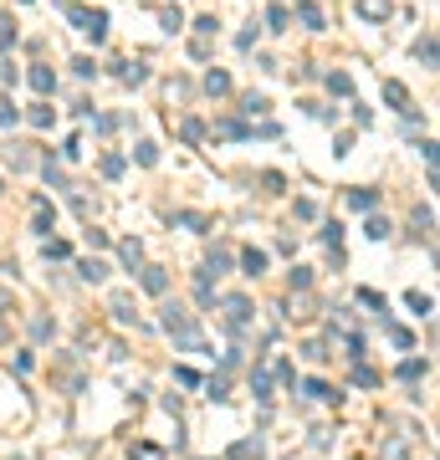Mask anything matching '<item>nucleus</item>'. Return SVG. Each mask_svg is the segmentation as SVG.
Masks as SVG:
<instances>
[{
	"instance_id": "39448f33",
	"label": "nucleus",
	"mask_w": 440,
	"mask_h": 460,
	"mask_svg": "<svg viewBox=\"0 0 440 460\" xmlns=\"http://www.w3.org/2000/svg\"><path fill=\"white\" fill-rule=\"evenodd\" d=\"M205 92H210V98H226V92H230V77L210 67V72H205Z\"/></svg>"
},
{
	"instance_id": "4be33fe9",
	"label": "nucleus",
	"mask_w": 440,
	"mask_h": 460,
	"mask_svg": "<svg viewBox=\"0 0 440 460\" xmlns=\"http://www.w3.org/2000/svg\"><path fill=\"white\" fill-rule=\"evenodd\" d=\"M16 118H21L16 102H0V128H16Z\"/></svg>"
},
{
	"instance_id": "a211bd4d",
	"label": "nucleus",
	"mask_w": 440,
	"mask_h": 460,
	"mask_svg": "<svg viewBox=\"0 0 440 460\" xmlns=\"http://www.w3.org/2000/svg\"><path fill=\"white\" fill-rule=\"evenodd\" d=\"M348 205H354V210H369V205H374V190H348Z\"/></svg>"
},
{
	"instance_id": "0eeeda50",
	"label": "nucleus",
	"mask_w": 440,
	"mask_h": 460,
	"mask_svg": "<svg viewBox=\"0 0 440 460\" xmlns=\"http://www.w3.org/2000/svg\"><path fill=\"white\" fill-rule=\"evenodd\" d=\"M159 26H164V31L174 36L179 26H185V10H179V6H164V10H159Z\"/></svg>"
},
{
	"instance_id": "9b49d317",
	"label": "nucleus",
	"mask_w": 440,
	"mask_h": 460,
	"mask_svg": "<svg viewBox=\"0 0 440 460\" xmlns=\"http://www.w3.org/2000/svg\"><path fill=\"white\" fill-rule=\"evenodd\" d=\"M118 77H123V82H144V62H118Z\"/></svg>"
},
{
	"instance_id": "f3484780",
	"label": "nucleus",
	"mask_w": 440,
	"mask_h": 460,
	"mask_svg": "<svg viewBox=\"0 0 440 460\" xmlns=\"http://www.w3.org/2000/svg\"><path fill=\"white\" fill-rule=\"evenodd\" d=\"M138 261H144V246H138V241H123V266H138Z\"/></svg>"
},
{
	"instance_id": "dca6fc26",
	"label": "nucleus",
	"mask_w": 440,
	"mask_h": 460,
	"mask_svg": "<svg viewBox=\"0 0 440 460\" xmlns=\"http://www.w3.org/2000/svg\"><path fill=\"white\" fill-rule=\"evenodd\" d=\"M328 87L338 92V98H348V92H354V82H348V72H328Z\"/></svg>"
},
{
	"instance_id": "a878e982",
	"label": "nucleus",
	"mask_w": 440,
	"mask_h": 460,
	"mask_svg": "<svg viewBox=\"0 0 440 460\" xmlns=\"http://www.w3.org/2000/svg\"><path fill=\"white\" fill-rule=\"evenodd\" d=\"M51 118H57L51 108H31V123H36V128H51Z\"/></svg>"
},
{
	"instance_id": "6ab92c4d",
	"label": "nucleus",
	"mask_w": 440,
	"mask_h": 460,
	"mask_svg": "<svg viewBox=\"0 0 440 460\" xmlns=\"http://www.w3.org/2000/svg\"><path fill=\"white\" fill-rule=\"evenodd\" d=\"M102 174L118 179V174H123V154H108V159H102Z\"/></svg>"
},
{
	"instance_id": "b1692460",
	"label": "nucleus",
	"mask_w": 440,
	"mask_h": 460,
	"mask_svg": "<svg viewBox=\"0 0 440 460\" xmlns=\"http://www.w3.org/2000/svg\"><path fill=\"white\" fill-rule=\"evenodd\" d=\"M266 108H271V102H266V98H256V92H251V98H246V113H251V118H262Z\"/></svg>"
},
{
	"instance_id": "4468645a",
	"label": "nucleus",
	"mask_w": 440,
	"mask_h": 460,
	"mask_svg": "<svg viewBox=\"0 0 440 460\" xmlns=\"http://www.w3.org/2000/svg\"><path fill=\"white\" fill-rule=\"evenodd\" d=\"M364 235H369V241H384V235H389V220H384V215H374L369 226H364Z\"/></svg>"
},
{
	"instance_id": "6e6552de",
	"label": "nucleus",
	"mask_w": 440,
	"mask_h": 460,
	"mask_svg": "<svg viewBox=\"0 0 440 460\" xmlns=\"http://www.w3.org/2000/svg\"><path fill=\"white\" fill-rule=\"evenodd\" d=\"M241 266H246V276H262L266 271V251H241Z\"/></svg>"
},
{
	"instance_id": "2eb2a0df",
	"label": "nucleus",
	"mask_w": 440,
	"mask_h": 460,
	"mask_svg": "<svg viewBox=\"0 0 440 460\" xmlns=\"http://www.w3.org/2000/svg\"><path fill=\"white\" fill-rule=\"evenodd\" d=\"M144 286H149V292H164V286H169V276H164L159 266H149V271H144Z\"/></svg>"
},
{
	"instance_id": "cd10ccee",
	"label": "nucleus",
	"mask_w": 440,
	"mask_h": 460,
	"mask_svg": "<svg viewBox=\"0 0 440 460\" xmlns=\"http://www.w3.org/2000/svg\"><path fill=\"white\" fill-rule=\"evenodd\" d=\"M262 184H266V194H282V174H271V169L262 174Z\"/></svg>"
},
{
	"instance_id": "393cba45",
	"label": "nucleus",
	"mask_w": 440,
	"mask_h": 460,
	"mask_svg": "<svg viewBox=\"0 0 440 460\" xmlns=\"http://www.w3.org/2000/svg\"><path fill=\"white\" fill-rule=\"evenodd\" d=\"M430 226H435L430 210H415V230H420V235H430Z\"/></svg>"
},
{
	"instance_id": "f8f14e48",
	"label": "nucleus",
	"mask_w": 440,
	"mask_h": 460,
	"mask_svg": "<svg viewBox=\"0 0 440 460\" xmlns=\"http://www.w3.org/2000/svg\"><path fill=\"white\" fill-rule=\"evenodd\" d=\"M384 102H389V108H405V102H410V92L399 87V82H384Z\"/></svg>"
},
{
	"instance_id": "1a4fd4ad",
	"label": "nucleus",
	"mask_w": 440,
	"mask_h": 460,
	"mask_svg": "<svg viewBox=\"0 0 440 460\" xmlns=\"http://www.w3.org/2000/svg\"><path fill=\"white\" fill-rule=\"evenodd\" d=\"M179 138H185V143H200V138H205V123H200V118H185V123H179Z\"/></svg>"
},
{
	"instance_id": "412c9836",
	"label": "nucleus",
	"mask_w": 440,
	"mask_h": 460,
	"mask_svg": "<svg viewBox=\"0 0 440 460\" xmlns=\"http://www.w3.org/2000/svg\"><path fill=\"white\" fill-rule=\"evenodd\" d=\"M82 276H87V282H102V276H108V266H102V261H82Z\"/></svg>"
},
{
	"instance_id": "20e7f679",
	"label": "nucleus",
	"mask_w": 440,
	"mask_h": 460,
	"mask_svg": "<svg viewBox=\"0 0 440 460\" xmlns=\"http://www.w3.org/2000/svg\"><path fill=\"white\" fill-rule=\"evenodd\" d=\"M287 21H292V10L282 6V0H277V6H266V31H287Z\"/></svg>"
},
{
	"instance_id": "f03ea898",
	"label": "nucleus",
	"mask_w": 440,
	"mask_h": 460,
	"mask_svg": "<svg viewBox=\"0 0 440 460\" xmlns=\"http://www.w3.org/2000/svg\"><path fill=\"white\" fill-rule=\"evenodd\" d=\"M297 21H302L307 31H322V6L318 0H297Z\"/></svg>"
},
{
	"instance_id": "5701e85b",
	"label": "nucleus",
	"mask_w": 440,
	"mask_h": 460,
	"mask_svg": "<svg viewBox=\"0 0 440 460\" xmlns=\"http://www.w3.org/2000/svg\"><path fill=\"white\" fill-rule=\"evenodd\" d=\"M134 159H138V164H154V159H159V149H154V143H138Z\"/></svg>"
},
{
	"instance_id": "bb28decb",
	"label": "nucleus",
	"mask_w": 440,
	"mask_h": 460,
	"mask_svg": "<svg viewBox=\"0 0 440 460\" xmlns=\"http://www.w3.org/2000/svg\"><path fill=\"white\" fill-rule=\"evenodd\" d=\"M215 26H220L215 16H200V21H195V31H200V36H215Z\"/></svg>"
},
{
	"instance_id": "9d476101",
	"label": "nucleus",
	"mask_w": 440,
	"mask_h": 460,
	"mask_svg": "<svg viewBox=\"0 0 440 460\" xmlns=\"http://www.w3.org/2000/svg\"><path fill=\"white\" fill-rule=\"evenodd\" d=\"M31 87L36 92H57V77H51L46 67H31Z\"/></svg>"
},
{
	"instance_id": "7ed1b4c3",
	"label": "nucleus",
	"mask_w": 440,
	"mask_h": 460,
	"mask_svg": "<svg viewBox=\"0 0 440 460\" xmlns=\"http://www.w3.org/2000/svg\"><path fill=\"white\" fill-rule=\"evenodd\" d=\"M358 16L364 21H389V0H358Z\"/></svg>"
},
{
	"instance_id": "aec40b11",
	"label": "nucleus",
	"mask_w": 440,
	"mask_h": 460,
	"mask_svg": "<svg viewBox=\"0 0 440 460\" xmlns=\"http://www.w3.org/2000/svg\"><path fill=\"white\" fill-rule=\"evenodd\" d=\"M72 72H77V77H98V62H93V57H77Z\"/></svg>"
},
{
	"instance_id": "f257e3e1",
	"label": "nucleus",
	"mask_w": 440,
	"mask_h": 460,
	"mask_svg": "<svg viewBox=\"0 0 440 460\" xmlns=\"http://www.w3.org/2000/svg\"><path fill=\"white\" fill-rule=\"evenodd\" d=\"M67 16H72V26H77V31H87L93 42H102V36H108V10H82V6H67Z\"/></svg>"
},
{
	"instance_id": "ddd939ff",
	"label": "nucleus",
	"mask_w": 440,
	"mask_h": 460,
	"mask_svg": "<svg viewBox=\"0 0 440 460\" xmlns=\"http://www.w3.org/2000/svg\"><path fill=\"white\" fill-rule=\"evenodd\" d=\"M415 57L425 62V67H435V36H420V42H415Z\"/></svg>"
},
{
	"instance_id": "423d86ee",
	"label": "nucleus",
	"mask_w": 440,
	"mask_h": 460,
	"mask_svg": "<svg viewBox=\"0 0 440 460\" xmlns=\"http://www.w3.org/2000/svg\"><path fill=\"white\" fill-rule=\"evenodd\" d=\"M215 134H220V138H246L251 128H246L241 118H220V123H215Z\"/></svg>"
}]
</instances>
